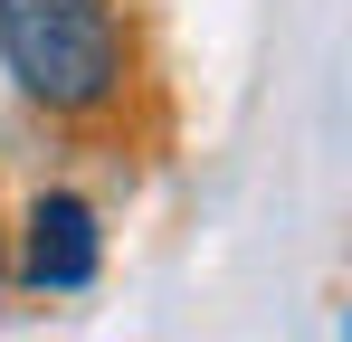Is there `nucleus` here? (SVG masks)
<instances>
[{
	"label": "nucleus",
	"mask_w": 352,
	"mask_h": 342,
	"mask_svg": "<svg viewBox=\"0 0 352 342\" xmlns=\"http://www.w3.org/2000/svg\"><path fill=\"white\" fill-rule=\"evenodd\" d=\"M105 276V209L86 200V190H29V209H19V247H10V285H29V295H86V285Z\"/></svg>",
	"instance_id": "2"
},
{
	"label": "nucleus",
	"mask_w": 352,
	"mask_h": 342,
	"mask_svg": "<svg viewBox=\"0 0 352 342\" xmlns=\"http://www.w3.org/2000/svg\"><path fill=\"white\" fill-rule=\"evenodd\" d=\"M0 295H10V238H0Z\"/></svg>",
	"instance_id": "3"
},
{
	"label": "nucleus",
	"mask_w": 352,
	"mask_h": 342,
	"mask_svg": "<svg viewBox=\"0 0 352 342\" xmlns=\"http://www.w3.org/2000/svg\"><path fill=\"white\" fill-rule=\"evenodd\" d=\"M0 76L58 133H115L143 95L133 0H0Z\"/></svg>",
	"instance_id": "1"
}]
</instances>
